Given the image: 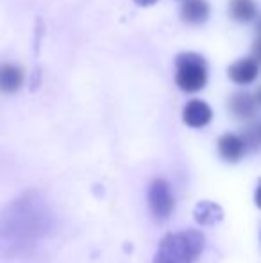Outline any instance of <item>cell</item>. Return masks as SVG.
<instances>
[{
    "mask_svg": "<svg viewBox=\"0 0 261 263\" xmlns=\"http://www.w3.org/2000/svg\"><path fill=\"white\" fill-rule=\"evenodd\" d=\"M138 6H142V7H149V6H154V4L157 2V0H134Z\"/></svg>",
    "mask_w": 261,
    "mask_h": 263,
    "instance_id": "cell-15",
    "label": "cell"
},
{
    "mask_svg": "<svg viewBox=\"0 0 261 263\" xmlns=\"http://www.w3.org/2000/svg\"><path fill=\"white\" fill-rule=\"evenodd\" d=\"M24 70L13 63L0 65V91L2 93H16L24 84Z\"/></svg>",
    "mask_w": 261,
    "mask_h": 263,
    "instance_id": "cell-8",
    "label": "cell"
},
{
    "mask_svg": "<svg viewBox=\"0 0 261 263\" xmlns=\"http://www.w3.org/2000/svg\"><path fill=\"white\" fill-rule=\"evenodd\" d=\"M175 84L186 93H197L208 84V65L197 52H183L175 58Z\"/></svg>",
    "mask_w": 261,
    "mask_h": 263,
    "instance_id": "cell-3",
    "label": "cell"
},
{
    "mask_svg": "<svg viewBox=\"0 0 261 263\" xmlns=\"http://www.w3.org/2000/svg\"><path fill=\"white\" fill-rule=\"evenodd\" d=\"M258 14L254 0H229V16L238 24H249Z\"/></svg>",
    "mask_w": 261,
    "mask_h": 263,
    "instance_id": "cell-11",
    "label": "cell"
},
{
    "mask_svg": "<svg viewBox=\"0 0 261 263\" xmlns=\"http://www.w3.org/2000/svg\"><path fill=\"white\" fill-rule=\"evenodd\" d=\"M149 206L157 220H167L174 211V195L167 181L156 179L149 188Z\"/></svg>",
    "mask_w": 261,
    "mask_h": 263,
    "instance_id": "cell-4",
    "label": "cell"
},
{
    "mask_svg": "<svg viewBox=\"0 0 261 263\" xmlns=\"http://www.w3.org/2000/svg\"><path fill=\"white\" fill-rule=\"evenodd\" d=\"M54 220L50 210L36 195H24L0 211V254L18 256L49 235Z\"/></svg>",
    "mask_w": 261,
    "mask_h": 263,
    "instance_id": "cell-1",
    "label": "cell"
},
{
    "mask_svg": "<svg viewBox=\"0 0 261 263\" xmlns=\"http://www.w3.org/2000/svg\"><path fill=\"white\" fill-rule=\"evenodd\" d=\"M254 199H256V204H258V208L261 210V183H259V186L256 188V195H254Z\"/></svg>",
    "mask_w": 261,
    "mask_h": 263,
    "instance_id": "cell-16",
    "label": "cell"
},
{
    "mask_svg": "<svg viewBox=\"0 0 261 263\" xmlns=\"http://www.w3.org/2000/svg\"><path fill=\"white\" fill-rule=\"evenodd\" d=\"M244 138L247 149H259L261 147V124H249L244 129Z\"/></svg>",
    "mask_w": 261,
    "mask_h": 263,
    "instance_id": "cell-13",
    "label": "cell"
},
{
    "mask_svg": "<svg viewBox=\"0 0 261 263\" xmlns=\"http://www.w3.org/2000/svg\"><path fill=\"white\" fill-rule=\"evenodd\" d=\"M247 153V145H245L244 138L240 135H227L220 136L218 140V154L224 161L227 163H236Z\"/></svg>",
    "mask_w": 261,
    "mask_h": 263,
    "instance_id": "cell-7",
    "label": "cell"
},
{
    "mask_svg": "<svg viewBox=\"0 0 261 263\" xmlns=\"http://www.w3.org/2000/svg\"><path fill=\"white\" fill-rule=\"evenodd\" d=\"M202 249H204V236L195 229L170 233L161 242L154 263H195Z\"/></svg>",
    "mask_w": 261,
    "mask_h": 263,
    "instance_id": "cell-2",
    "label": "cell"
},
{
    "mask_svg": "<svg viewBox=\"0 0 261 263\" xmlns=\"http://www.w3.org/2000/svg\"><path fill=\"white\" fill-rule=\"evenodd\" d=\"M193 215H195V220L198 224L213 226V224H216V222L222 220L224 211L218 204H215V202L204 201V202H198L195 206V213Z\"/></svg>",
    "mask_w": 261,
    "mask_h": 263,
    "instance_id": "cell-12",
    "label": "cell"
},
{
    "mask_svg": "<svg viewBox=\"0 0 261 263\" xmlns=\"http://www.w3.org/2000/svg\"><path fill=\"white\" fill-rule=\"evenodd\" d=\"M213 118V109L209 107L208 102L200 101V99H193L183 109V120L188 127L198 129L206 127Z\"/></svg>",
    "mask_w": 261,
    "mask_h": 263,
    "instance_id": "cell-5",
    "label": "cell"
},
{
    "mask_svg": "<svg viewBox=\"0 0 261 263\" xmlns=\"http://www.w3.org/2000/svg\"><path fill=\"white\" fill-rule=\"evenodd\" d=\"M258 101L247 91H236L229 99V111L236 118H251L256 115Z\"/></svg>",
    "mask_w": 261,
    "mask_h": 263,
    "instance_id": "cell-10",
    "label": "cell"
},
{
    "mask_svg": "<svg viewBox=\"0 0 261 263\" xmlns=\"http://www.w3.org/2000/svg\"><path fill=\"white\" fill-rule=\"evenodd\" d=\"M181 18L188 25H200L209 18V4L206 0H185L181 6Z\"/></svg>",
    "mask_w": 261,
    "mask_h": 263,
    "instance_id": "cell-9",
    "label": "cell"
},
{
    "mask_svg": "<svg viewBox=\"0 0 261 263\" xmlns=\"http://www.w3.org/2000/svg\"><path fill=\"white\" fill-rule=\"evenodd\" d=\"M256 101H258L259 104H261V88H259L258 91H256Z\"/></svg>",
    "mask_w": 261,
    "mask_h": 263,
    "instance_id": "cell-17",
    "label": "cell"
},
{
    "mask_svg": "<svg viewBox=\"0 0 261 263\" xmlns=\"http://www.w3.org/2000/svg\"><path fill=\"white\" fill-rule=\"evenodd\" d=\"M252 59H254L258 65H261V34L254 40V43H252Z\"/></svg>",
    "mask_w": 261,
    "mask_h": 263,
    "instance_id": "cell-14",
    "label": "cell"
},
{
    "mask_svg": "<svg viewBox=\"0 0 261 263\" xmlns=\"http://www.w3.org/2000/svg\"><path fill=\"white\" fill-rule=\"evenodd\" d=\"M227 76L233 83L240 84V86H247V84L254 83L259 76V65L252 58H244L234 61L233 65L227 68Z\"/></svg>",
    "mask_w": 261,
    "mask_h": 263,
    "instance_id": "cell-6",
    "label": "cell"
}]
</instances>
